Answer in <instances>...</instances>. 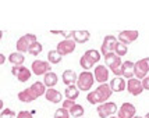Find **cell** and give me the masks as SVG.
I'll list each match as a JSON object with an SVG mask.
<instances>
[{"mask_svg":"<svg viewBox=\"0 0 149 118\" xmlns=\"http://www.w3.org/2000/svg\"><path fill=\"white\" fill-rule=\"evenodd\" d=\"M93 82H95L93 74L89 71H84L77 77V82H75V83H77L78 90H81V92H88V90H91Z\"/></svg>","mask_w":149,"mask_h":118,"instance_id":"6da1fadb","label":"cell"},{"mask_svg":"<svg viewBox=\"0 0 149 118\" xmlns=\"http://www.w3.org/2000/svg\"><path fill=\"white\" fill-rule=\"evenodd\" d=\"M104 61H106V67L111 70V72L117 75V77H120L121 75V57H118L116 53H107L106 56H104Z\"/></svg>","mask_w":149,"mask_h":118,"instance_id":"7a4b0ae2","label":"cell"},{"mask_svg":"<svg viewBox=\"0 0 149 118\" xmlns=\"http://www.w3.org/2000/svg\"><path fill=\"white\" fill-rule=\"evenodd\" d=\"M149 74V57L138 60L136 63H134V75L136 79L142 81L145 77H148Z\"/></svg>","mask_w":149,"mask_h":118,"instance_id":"3957f363","label":"cell"},{"mask_svg":"<svg viewBox=\"0 0 149 118\" xmlns=\"http://www.w3.org/2000/svg\"><path fill=\"white\" fill-rule=\"evenodd\" d=\"M36 40V36L33 33H26L24 36H21L18 40H17V52L18 53H25L28 52V49L31 47V45H33Z\"/></svg>","mask_w":149,"mask_h":118,"instance_id":"277c9868","label":"cell"},{"mask_svg":"<svg viewBox=\"0 0 149 118\" xmlns=\"http://www.w3.org/2000/svg\"><path fill=\"white\" fill-rule=\"evenodd\" d=\"M97 114L100 118H109L113 117V114L117 112V104L113 103V101H109V103H103V104L97 106Z\"/></svg>","mask_w":149,"mask_h":118,"instance_id":"5b68a950","label":"cell"},{"mask_svg":"<svg viewBox=\"0 0 149 118\" xmlns=\"http://www.w3.org/2000/svg\"><path fill=\"white\" fill-rule=\"evenodd\" d=\"M74 50H75V42L72 39H64V40H61V42H58L57 49H56V52H57L61 57L72 53Z\"/></svg>","mask_w":149,"mask_h":118,"instance_id":"8992f818","label":"cell"},{"mask_svg":"<svg viewBox=\"0 0 149 118\" xmlns=\"http://www.w3.org/2000/svg\"><path fill=\"white\" fill-rule=\"evenodd\" d=\"M11 74L18 79L19 82H26V81H29L32 72H31V70H28L24 66H14L11 68Z\"/></svg>","mask_w":149,"mask_h":118,"instance_id":"52a82bcc","label":"cell"},{"mask_svg":"<svg viewBox=\"0 0 149 118\" xmlns=\"http://www.w3.org/2000/svg\"><path fill=\"white\" fill-rule=\"evenodd\" d=\"M31 70L35 75H45L47 72L50 71L52 68H50V64L47 63V61H43V60H35L32 63V66H31Z\"/></svg>","mask_w":149,"mask_h":118,"instance_id":"ba28073f","label":"cell"},{"mask_svg":"<svg viewBox=\"0 0 149 118\" xmlns=\"http://www.w3.org/2000/svg\"><path fill=\"white\" fill-rule=\"evenodd\" d=\"M117 38L116 36H113V35H107V36H104L103 39V43H102V49H100V52L103 56H106L107 53H113L114 52V47L117 45Z\"/></svg>","mask_w":149,"mask_h":118,"instance_id":"9c48e42d","label":"cell"},{"mask_svg":"<svg viewBox=\"0 0 149 118\" xmlns=\"http://www.w3.org/2000/svg\"><path fill=\"white\" fill-rule=\"evenodd\" d=\"M138 31H121V32L118 33V42L120 43H123V45H130L132 42H135L138 39Z\"/></svg>","mask_w":149,"mask_h":118,"instance_id":"30bf717a","label":"cell"},{"mask_svg":"<svg viewBox=\"0 0 149 118\" xmlns=\"http://www.w3.org/2000/svg\"><path fill=\"white\" fill-rule=\"evenodd\" d=\"M93 78L96 82H99L100 85L106 83V81L109 79V70L106 66H96L95 67V71H93Z\"/></svg>","mask_w":149,"mask_h":118,"instance_id":"8fae6325","label":"cell"},{"mask_svg":"<svg viewBox=\"0 0 149 118\" xmlns=\"http://www.w3.org/2000/svg\"><path fill=\"white\" fill-rule=\"evenodd\" d=\"M136 114V108L131 103H123L118 108V118H134Z\"/></svg>","mask_w":149,"mask_h":118,"instance_id":"7c38bea8","label":"cell"},{"mask_svg":"<svg viewBox=\"0 0 149 118\" xmlns=\"http://www.w3.org/2000/svg\"><path fill=\"white\" fill-rule=\"evenodd\" d=\"M127 89H128V92H130L132 96H138V95H141V93L143 92L142 82L136 78L128 79V82H127Z\"/></svg>","mask_w":149,"mask_h":118,"instance_id":"4fadbf2b","label":"cell"},{"mask_svg":"<svg viewBox=\"0 0 149 118\" xmlns=\"http://www.w3.org/2000/svg\"><path fill=\"white\" fill-rule=\"evenodd\" d=\"M95 92L97 93V96H99V99H100V103H102V104L106 103V101L110 99L111 93H113L111 92V89H110V86L107 85V83H102V85H99Z\"/></svg>","mask_w":149,"mask_h":118,"instance_id":"5bb4252c","label":"cell"},{"mask_svg":"<svg viewBox=\"0 0 149 118\" xmlns=\"http://www.w3.org/2000/svg\"><path fill=\"white\" fill-rule=\"evenodd\" d=\"M71 36L75 43H86L91 38V33L88 31H71Z\"/></svg>","mask_w":149,"mask_h":118,"instance_id":"9a60e30c","label":"cell"},{"mask_svg":"<svg viewBox=\"0 0 149 118\" xmlns=\"http://www.w3.org/2000/svg\"><path fill=\"white\" fill-rule=\"evenodd\" d=\"M29 90L32 93V96L35 97V100L40 96H45V92H46V86L43 85V82H35L32 85L29 86Z\"/></svg>","mask_w":149,"mask_h":118,"instance_id":"2e32d148","label":"cell"},{"mask_svg":"<svg viewBox=\"0 0 149 118\" xmlns=\"http://www.w3.org/2000/svg\"><path fill=\"white\" fill-rule=\"evenodd\" d=\"M45 97L50 103H60L61 101V93L58 90H56L54 88H49V89H46Z\"/></svg>","mask_w":149,"mask_h":118,"instance_id":"e0dca14e","label":"cell"},{"mask_svg":"<svg viewBox=\"0 0 149 118\" xmlns=\"http://www.w3.org/2000/svg\"><path fill=\"white\" fill-rule=\"evenodd\" d=\"M109 86H110L111 92H123L125 89V81L121 77H116V78H113L110 81Z\"/></svg>","mask_w":149,"mask_h":118,"instance_id":"ac0fdd59","label":"cell"},{"mask_svg":"<svg viewBox=\"0 0 149 118\" xmlns=\"http://www.w3.org/2000/svg\"><path fill=\"white\" fill-rule=\"evenodd\" d=\"M121 75L127 79H131L134 77V63L132 61H125L121 64Z\"/></svg>","mask_w":149,"mask_h":118,"instance_id":"d6986e66","label":"cell"},{"mask_svg":"<svg viewBox=\"0 0 149 118\" xmlns=\"http://www.w3.org/2000/svg\"><path fill=\"white\" fill-rule=\"evenodd\" d=\"M77 74L72 71V70H65L64 72H63V75H61V78H63V82H64L67 86L70 85H74L75 82H77Z\"/></svg>","mask_w":149,"mask_h":118,"instance_id":"ffe728a7","label":"cell"},{"mask_svg":"<svg viewBox=\"0 0 149 118\" xmlns=\"http://www.w3.org/2000/svg\"><path fill=\"white\" fill-rule=\"evenodd\" d=\"M56 83H57V75H56L54 72L49 71L47 74L43 75V85L47 86V89H49V88H53Z\"/></svg>","mask_w":149,"mask_h":118,"instance_id":"44dd1931","label":"cell"},{"mask_svg":"<svg viewBox=\"0 0 149 118\" xmlns=\"http://www.w3.org/2000/svg\"><path fill=\"white\" fill-rule=\"evenodd\" d=\"M8 61L14 66H22L24 64V61H25V57H24V54L22 53H18V52H14L11 53L10 56H8Z\"/></svg>","mask_w":149,"mask_h":118,"instance_id":"7402d4cb","label":"cell"},{"mask_svg":"<svg viewBox=\"0 0 149 118\" xmlns=\"http://www.w3.org/2000/svg\"><path fill=\"white\" fill-rule=\"evenodd\" d=\"M64 95H65V97H67V100H72L74 101L79 96V90H78V88L75 85H70L65 88Z\"/></svg>","mask_w":149,"mask_h":118,"instance_id":"603a6c76","label":"cell"},{"mask_svg":"<svg viewBox=\"0 0 149 118\" xmlns=\"http://www.w3.org/2000/svg\"><path fill=\"white\" fill-rule=\"evenodd\" d=\"M18 100L22 101V103H31V101L35 100V97L32 96L29 88H26V89H24V90H21V92L18 93Z\"/></svg>","mask_w":149,"mask_h":118,"instance_id":"cb8c5ba5","label":"cell"},{"mask_svg":"<svg viewBox=\"0 0 149 118\" xmlns=\"http://www.w3.org/2000/svg\"><path fill=\"white\" fill-rule=\"evenodd\" d=\"M84 56H85V57H86L88 60H89V61H91L93 66H95L97 61L100 60V53L97 52V50H95V49H89V50H86Z\"/></svg>","mask_w":149,"mask_h":118,"instance_id":"d4e9b609","label":"cell"},{"mask_svg":"<svg viewBox=\"0 0 149 118\" xmlns=\"http://www.w3.org/2000/svg\"><path fill=\"white\" fill-rule=\"evenodd\" d=\"M61 56L58 54L56 50H50V52L47 53V63L49 64H58L60 61H61Z\"/></svg>","mask_w":149,"mask_h":118,"instance_id":"484cf974","label":"cell"},{"mask_svg":"<svg viewBox=\"0 0 149 118\" xmlns=\"http://www.w3.org/2000/svg\"><path fill=\"white\" fill-rule=\"evenodd\" d=\"M68 112H70V115H72V117L81 118L82 117V114H84V107H82L81 104H77V103H75V104L68 110Z\"/></svg>","mask_w":149,"mask_h":118,"instance_id":"4316f807","label":"cell"},{"mask_svg":"<svg viewBox=\"0 0 149 118\" xmlns=\"http://www.w3.org/2000/svg\"><path fill=\"white\" fill-rule=\"evenodd\" d=\"M127 52H128V47L125 46V45H123V43H120V42H117L116 47H114V53H116L118 57H123V56H125L127 54Z\"/></svg>","mask_w":149,"mask_h":118,"instance_id":"83f0119b","label":"cell"},{"mask_svg":"<svg viewBox=\"0 0 149 118\" xmlns=\"http://www.w3.org/2000/svg\"><path fill=\"white\" fill-rule=\"evenodd\" d=\"M42 45L39 43V42H35L33 45H31V47L28 49V53L29 54H32V56H38V54H40L42 53Z\"/></svg>","mask_w":149,"mask_h":118,"instance_id":"f1b7e54d","label":"cell"},{"mask_svg":"<svg viewBox=\"0 0 149 118\" xmlns=\"http://www.w3.org/2000/svg\"><path fill=\"white\" fill-rule=\"evenodd\" d=\"M0 118H17V114L11 108H3L0 112Z\"/></svg>","mask_w":149,"mask_h":118,"instance_id":"f546056e","label":"cell"},{"mask_svg":"<svg viewBox=\"0 0 149 118\" xmlns=\"http://www.w3.org/2000/svg\"><path fill=\"white\" fill-rule=\"evenodd\" d=\"M79 64H81V67H82L84 70H92V67H93V64H92L85 56H82V57L79 59Z\"/></svg>","mask_w":149,"mask_h":118,"instance_id":"4dcf8cb0","label":"cell"},{"mask_svg":"<svg viewBox=\"0 0 149 118\" xmlns=\"http://www.w3.org/2000/svg\"><path fill=\"white\" fill-rule=\"evenodd\" d=\"M54 118H70V112L61 107V108L56 110V112H54Z\"/></svg>","mask_w":149,"mask_h":118,"instance_id":"1f68e13d","label":"cell"},{"mask_svg":"<svg viewBox=\"0 0 149 118\" xmlns=\"http://www.w3.org/2000/svg\"><path fill=\"white\" fill-rule=\"evenodd\" d=\"M74 104H75V101H72V100H67V99H65L64 101H63V108L68 111V110H70Z\"/></svg>","mask_w":149,"mask_h":118,"instance_id":"d6a6232c","label":"cell"},{"mask_svg":"<svg viewBox=\"0 0 149 118\" xmlns=\"http://www.w3.org/2000/svg\"><path fill=\"white\" fill-rule=\"evenodd\" d=\"M17 118H33L32 114L29 111H25V110H22V111H19L18 114H17Z\"/></svg>","mask_w":149,"mask_h":118,"instance_id":"836d02e7","label":"cell"},{"mask_svg":"<svg viewBox=\"0 0 149 118\" xmlns=\"http://www.w3.org/2000/svg\"><path fill=\"white\" fill-rule=\"evenodd\" d=\"M141 82H142V88H143V89H145V90H149V78H148V77H145Z\"/></svg>","mask_w":149,"mask_h":118,"instance_id":"e575fe53","label":"cell"},{"mask_svg":"<svg viewBox=\"0 0 149 118\" xmlns=\"http://www.w3.org/2000/svg\"><path fill=\"white\" fill-rule=\"evenodd\" d=\"M4 63H6V56L0 53V66H3Z\"/></svg>","mask_w":149,"mask_h":118,"instance_id":"d590c367","label":"cell"},{"mask_svg":"<svg viewBox=\"0 0 149 118\" xmlns=\"http://www.w3.org/2000/svg\"><path fill=\"white\" fill-rule=\"evenodd\" d=\"M1 110H3V100L0 99V111H1Z\"/></svg>","mask_w":149,"mask_h":118,"instance_id":"8d00e7d4","label":"cell"},{"mask_svg":"<svg viewBox=\"0 0 149 118\" xmlns=\"http://www.w3.org/2000/svg\"><path fill=\"white\" fill-rule=\"evenodd\" d=\"M1 38H3V32L0 31V39H1Z\"/></svg>","mask_w":149,"mask_h":118,"instance_id":"74e56055","label":"cell"},{"mask_svg":"<svg viewBox=\"0 0 149 118\" xmlns=\"http://www.w3.org/2000/svg\"><path fill=\"white\" fill-rule=\"evenodd\" d=\"M145 118H149V112H148V114H146V115H145Z\"/></svg>","mask_w":149,"mask_h":118,"instance_id":"f35d334b","label":"cell"},{"mask_svg":"<svg viewBox=\"0 0 149 118\" xmlns=\"http://www.w3.org/2000/svg\"><path fill=\"white\" fill-rule=\"evenodd\" d=\"M134 118H142V117H138V115H135V117H134Z\"/></svg>","mask_w":149,"mask_h":118,"instance_id":"ab89813d","label":"cell"},{"mask_svg":"<svg viewBox=\"0 0 149 118\" xmlns=\"http://www.w3.org/2000/svg\"><path fill=\"white\" fill-rule=\"evenodd\" d=\"M109 118H118V117H109Z\"/></svg>","mask_w":149,"mask_h":118,"instance_id":"60d3db41","label":"cell"},{"mask_svg":"<svg viewBox=\"0 0 149 118\" xmlns=\"http://www.w3.org/2000/svg\"><path fill=\"white\" fill-rule=\"evenodd\" d=\"M148 78H149V75H148Z\"/></svg>","mask_w":149,"mask_h":118,"instance_id":"b9f144b4","label":"cell"},{"mask_svg":"<svg viewBox=\"0 0 149 118\" xmlns=\"http://www.w3.org/2000/svg\"><path fill=\"white\" fill-rule=\"evenodd\" d=\"M81 118H84V117H81Z\"/></svg>","mask_w":149,"mask_h":118,"instance_id":"7bdbcfd3","label":"cell"}]
</instances>
